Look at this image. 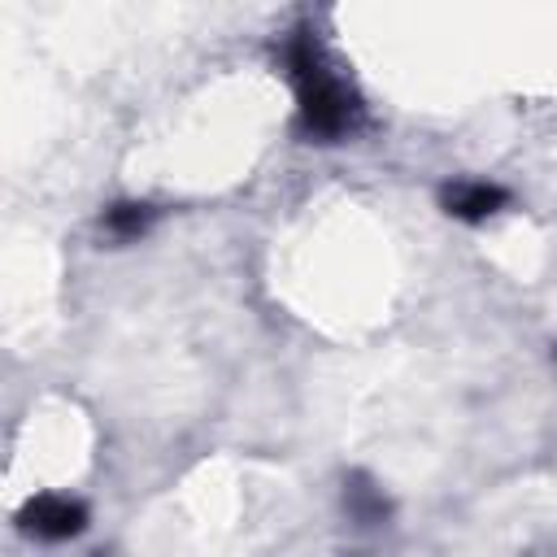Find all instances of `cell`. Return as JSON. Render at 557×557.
Instances as JSON below:
<instances>
[{
  "label": "cell",
  "instance_id": "obj_1",
  "mask_svg": "<svg viewBox=\"0 0 557 557\" xmlns=\"http://www.w3.org/2000/svg\"><path fill=\"white\" fill-rule=\"evenodd\" d=\"M283 61H287V78H292V91H296L300 131L309 139L335 144V139H348V135L361 131L366 104H361L357 87L331 65L326 48L313 39L309 26L292 30V39L283 48Z\"/></svg>",
  "mask_w": 557,
  "mask_h": 557
},
{
  "label": "cell",
  "instance_id": "obj_2",
  "mask_svg": "<svg viewBox=\"0 0 557 557\" xmlns=\"http://www.w3.org/2000/svg\"><path fill=\"white\" fill-rule=\"evenodd\" d=\"M22 531L35 535V540H74L83 527H87V509L70 496H30L17 513Z\"/></svg>",
  "mask_w": 557,
  "mask_h": 557
},
{
  "label": "cell",
  "instance_id": "obj_3",
  "mask_svg": "<svg viewBox=\"0 0 557 557\" xmlns=\"http://www.w3.org/2000/svg\"><path fill=\"white\" fill-rule=\"evenodd\" d=\"M440 205H444V213H453L461 222H483V218L500 213L509 205V196H505V187H496L487 178H457L440 191Z\"/></svg>",
  "mask_w": 557,
  "mask_h": 557
},
{
  "label": "cell",
  "instance_id": "obj_4",
  "mask_svg": "<svg viewBox=\"0 0 557 557\" xmlns=\"http://www.w3.org/2000/svg\"><path fill=\"white\" fill-rule=\"evenodd\" d=\"M152 218H157L152 205H144V200H122V205H109V209H104L100 226H104V235H113V239H139V235L152 226Z\"/></svg>",
  "mask_w": 557,
  "mask_h": 557
},
{
  "label": "cell",
  "instance_id": "obj_5",
  "mask_svg": "<svg viewBox=\"0 0 557 557\" xmlns=\"http://www.w3.org/2000/svg\"><path fill=\"white\" fill-rule=\"evenodd\" d=\"M344 505L352 509V518L357 522H383L387 518V500H383V492L379 487H370V483H361V479H352V487L344 492Z\"/></svg>",
  "mask_w": 557,
  "mask_h": 557
}]
</instances>
